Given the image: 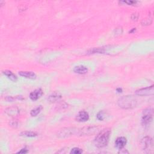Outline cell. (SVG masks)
Wrapping results in <instances>:
<instances>
[{
  "label": "cell",
  "instance_id": "obj_10",
  "mask_svg": "<svg viewBox=\"0 0 154 154\" xmlns=\"http://www.w3.org/2000/svg\"><path fill=\"white\" fill-rule=\"evenodd\" d=\"M42 94H43L42 90L40 89H38L34 90L30 94V98L32 101H35L36 100L39 99L42 96Z\"/></svg>",
  "mask_w": 154,
  "mask_h": 154
},
{
  "label": "cell",
  "instance_id": "obj_14",
  "mask_svg": "<svg viewBox=\"0 0 154 154\" xmlns=\"http://www.w3.org/2000/svg\"><path fill=\"white\" fill-rule=\"evenodd\" d=\"M3 73L7 78L10 79L12 81L16 82L18 81V77H16V75L15 74H14L12 72L6 70L3 71Z\"/></svg>",
  "mask_w": 154,
  "mask_h": 154
},
{
  "label": "cell",
  "instance_id": "obj_6",
  "mask_svg": "<svg viewBox=\"0 0 154 154\" xmlns=\"http://www.w3.org/2000/svg\"><path fill=\"white\" fill-rule=\"evenodd\" d=\"M154 93V87L152 86L151 87L143 88V89L137 90L136 92V94L138 96H149V95H153Z\"/></svg>",
  "mask_w": 154,
  "mask_h": 154
},
{
  "label": "cell",
  "instance_id": "obj_13",
  "mask_svg": "<svg viewBox=\"0 0 154 154\" xmlns=\"http://www.w3.org/2000/svg\"><path fill=\"white\" fill-rule=\"evenodd\" d=\"M74 72H75L76 74H80V75H83L86 74V73L88 72V69L87 67L84 66H77L75 67L74 69Z\"/></svg>",
  "mask_w": 154,
  "mask_h": 154
},
{
  "label": "cell",
  "instance_id": "obj_24",
  "mask_svg": "<svg viewBox=\"0 0 154 154\" xmlns=\"http://www.w3.org/2000/svg\"><path fill=\"white\" fill-rule=\"evenodd\" d=\"M117 92L118 93H121L122 92V89H120V88H118V89H117Z\"/></svg>",
  "mask_w": 154,
  "mask_h": 154
},
{
  "label": "cell",
  "instance_id": "obj_4",
  "mask_svg": "<svg viewBox=\"0 0 154 154\" xmlns=\"http://www.w3.org/2000/svg\"><path fill=\"white\" fill-rule=\"evenodd\" d=\"M153 119V110L152 108L146 109L143 112L142 119V123L143 125H148L150 124Z\"/></svg>",
  "mask_w": 154,
  "mask_h": 154
},
{
  "label": "cell",
  "instance_id": "obj_23",
  "mask_svg": "<svg viewBox=\"0 0 154 154\" xmlns=\"http://www.w3.org/2000/svg\"><path fill=\"white\" fill-rule=\"evenodd\" d=\"M119 150H120V151L119 152V153H129L128 151H127L126 149H123V148L121 149H119Z\"/></svg>",
  "mask_w": 154,
  "mask_h": 154
},
{
  "label": "cell",
  "instance_id": "obj_25",
  "mask_svg": "<svg viewBox=\"0 0 154 154\" xmlns=\"http://www.w3.org/2000/svg\"><path fill=\"white\" fill-rule=\"evenodd\" d=\"M135 30H136V28H133V30H132L131 31H129V33H131L133 32V31H135Z\"/></svg>",
  "mask_w": 154,
  "mask_h": 154
},
{
  "label": "cell",
  "instance_id": "obj_16",
  "mask_svg": "<svg viewBox=\"0 0 154 154\" xmlns=\"http://www.w3.org/2000/svg\"><path fill=\"white\" fill-rule=\"evenodd\" d=\"M20 136L27 137H37L38 134L36 133H34V132L32 131H23L21 133Z\"/></svg>",
  "mask_w": 154,
  "mask_h": 154
},
{
  "label": "cell",
  "instance_id": "obj_15",
  "mask_svg": "<svg viewBox=\"0 0 154 154\" xmlns=\"http://www.w3.org/2000/svg\"><path fill=\"white\" fill-rule=\"evenodd\" d=\"M62 98V95L58 92H54L52 94H51L48 98V101L50 102H55L60 100Z\"/></svg>",
  "mask_w": 154,
  "mask_h": 154
},
{
  "label": "cell",
  "instance_id": "obj_1",
  "mask_svg": "<svg viewBox=\"0 0 154 154\" xmlns=\"http://www.w3.org/2000/svg\"><path fill=\"white\" fill-rule=\"evenodd\" d=\"M111 134V129L105 128L100 131L94 138V144L98 148H104L108 144Z\"/></svg>",
  "mask_w": 154,
  "mask_h": 154
},
{
  "label": "cell",
  "instance_id": "obj_12",
  "mask_svg": "<svg viewBox=\"0 0 154 154\" xmlns=\"http://www.w3.org/2000/svg\"><path fill=\"white\" fill-rule=\"evenodd\" d=\"M5 113L10 116H16L19 114V110L16 107H9L5 110Z\"/></svg>",
  "mask_w": 154,
  "mask_h": 154
},
{
  "label": "cell",
  "instance_id": "obj_22",
  "mask_svg": "<svg viewBox=\"0 0 154 154\" xmlns=\"http://www.w3.org/2000/svg\"><path fill=\"white\" fill-rule=\"evenodd\" d=\"M28 151L26 149V148H23L21 149V151H19V152H17V153H28Z\"/></svg>",
  "mask_w": 154,
  "mask_h": 154
},
{
  "label": "cell",
  "instance_id": "obj_19",
  "mask_svg": "<svg viewBox=\"0 0 154 154\" xmlns=\"http://www.w3.org/2000/svg\"><path fill=\"white\" fill-rule=\"evenodd\" d=\"M82 153H83V150L78 148H73L70 151V153L72 154H80Z\"/></svg>",
  "mask_w": 154,
  "mask_h": 154
},
{
  "label": "cell",
  "instance_id": "obj_8",
  "mask_svg": "<svg viewBox=\"0 0 154 154\" xmlns=\"http://www.w3.org/2000/svg\"><path fill=\"white\" fill-rule=\"evenodd\" d=\"M89 119V115L86 111L79 112L76 116V120L79 122H84Z\"/></svg>",
  "mask_w": 154,
  "mask_h": 154
},
{
  "label": "cell",
  "instance_id": "obj_3",
  "mask_svg": "<svg viewBox=\"0 0 154 154\" xmlns=\"http://www.w3.org/2000/svg\"><path fill=\"white\" fill-rule=\"evenodd\" d=\"M142 150L146 153H152L153 151V143L152 139L149 137H145L141 142Z\"/></svg>",
  "mask_w": 154,
  "mask_h": 154
},
{
  "label": "cell",
  "instance_id": "obj_18",
  "mask_svg": "<svg viewBox=\"0 0 154 154\" xmlns=\"http://www.w3.org/2000/svg\"><path fill=\"white\" fill-rule=\"evenodd\" d=\"M97 119L99 120H103L105 118V113L104 111H100L97 115Z\"/></svg>",
  "mask_w": 154,
  "mask_h": 154
},
{
  "label": "cell",
  "instance_id": "obj_5",
  "mask_svg": "<svg viewBox=\"0 0 154 154\" xmlns=\"http://www.w3.org/2000/svg\"><path fill=\"white\" fill-rule=\"evenodd\" d=\"M99 130L97 127H84L79 130L78 134L81 136H90L96 134Z\"/></svg>",
  "mask_w": 154,
  "mask_h": 154
},
{
  "label": "cell",
  "instance_id": "obj_11",
  "mask_svg": "<svg viewBox=\"0 0 154 154\" xmlns=\"http://www.w3.org/2000/svg\"><path fill=\"white\" fill-rule=\"evenodd\" d=\"M19 75L24 78L31 79H34L37 77L35 73L30 71H20L19 72Z\"/></svg>",
  "mask_w": 154,
  "mask_h": 154
},
{
  "label": "cell",
  "instance_id": "obj_17",
  "mask_svg": "<svg viewBox=\"0 0 154 154\" xmlns=\"http://www.w3.org/2000/svg\"><path fill=\"white\" fill-rule=\"evenodd\" d=\"M42 109H43V107H42V105H39V106H38L37 107L34 108V109L32 110L30 112L31 116H33V117L37 116L41 112V111L42 110Z\"/></svg>",
  "mask_w": 154,
  "mask_h": 154
},
{
  "label": "cell",
  "instance_id": "obj_7",
  "mask_svg": "<svg viewBox=\"0 0 154 154\" xmlns=\"http://www.w3.org/2000/svg\"><path fill=\"white\" fill-rule=\"evenodd\" d=\"M74 128H64L59 131L57 136L59 138H65L72 136L75 133V130Z\"/></svg>",
  "mask_w": 154,
  "mask_h": 154
},
{
  "label": "cell",
  "instance_id": "obj_9",
  "mask_svg": "<svg viewBox=\"0 0 154 154\" xmlns=\"http://www.w3.org/2000/svg\"><path fill=\"white\" fill-rule=\"evenodd\" d=\"M127 142V138L124 137H120L117 138L115 141V146L119 149H121L125 147Z\"/></svg>",
  "mask_w": 154,
  "mask_h": 154
},
{
  "label": "cell",
  "instance_id": "obj_21",
  "mask_svg": "<svg viewBox=\"0 0 154 154\" xmlns=\"http://www.w3.org/2000/svg\"><path fill=\"white\" fill-rule=\"evenodd\" d=\"M10 126H12V127H16L18 126V122L16 120H12L10 122Z\"/></svg>",
  "mask_w": 154,
  "mask_h": 154
},
{
  "label": "cell",
  "instance_id": "obj_2",
  "mask_svg": "<svg viewBox=\"0 0 154 154\" xmlns=\"http://www.w3.org/2000/svg\"><path fill=\"white\" fill-rule=\"evenodd\" d=\"M118 105L123 109H131L134 108L137 105V99L132 95L124 96L118 100Z\"/></svg>",
  "mask_w": 154,
  "mask_h": 154
},
{
  "label": "cell",
  "instance_id": "obj_20",
  "mask_svg": "<svg viewBox=\"0 0 154 154\" xmlns=\"http://www.w3.org/2000/svg\"><path fill=\"white\" fill-rule=\"evenodd\" d=\"M123 3H126L128 5H136L138 2L137 1H123Z\"/></svg>",
  "mask_w": 154,
  "mask_h": 154
}]
</instances>
